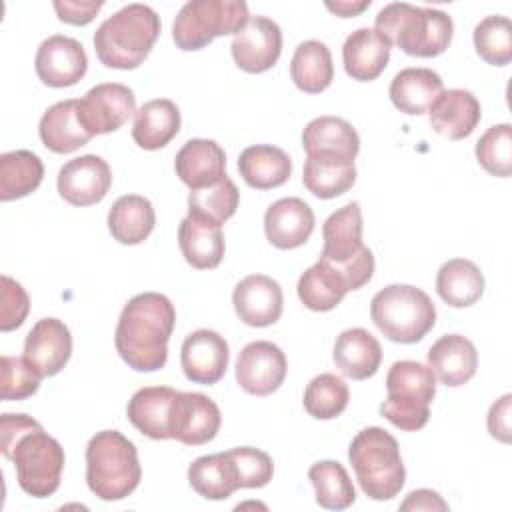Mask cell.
<instances>
[{"mask_svg":"<svg viewBox=\"0 0 512 512\" xmlns=\"http://www.w3.org/2000/svg\"><path fill=\"white\" fill-rule=\"evenodd\" d=\"M176 324L174 304L160 292L132 296L118 318L114 344L136 372H156L168 360V340Z\"/></svg>","mask_w":512,"mask_h":512,"instance_id":"cell-1","label":"cell"},{"mask_svg":"<svg viewBox=\"0 0 512 512\" xmlns=\"http://www.w3.org/2000/svg\"><path fill=\"white\" fill-rule=\"evenodd\" d=\"M160 36V16L146 4H128L94 32V50L106 68L134 70Z\"/></svg>","mask_w":512,"mask_h":512,"instance_id":"cell-2","label":"cell"},{"mask_svg":"<svg viewBox=\"0 0 512 512\" xmlns=\"http://www.w3.org/2000/svg\"><path fill=\"white\" fill-rule=\"evenodd\" d=\"M374 30L408 56L432 58L450 46L454 24L442 10L392 2L378 12Z\"/></svg>","mask_w":512,"mask_h":512,"instance_id":"cell-3","label":"cell"},{"mask_svg":"<svg viewBox=\"0 0 512 512\" xmlns=\"http://www.w3.org/2000/svg\"><path fill=\"white\" fill-rule=\"evenodd\" d=\"M142 478L138 450L118 430L96 432L86 446V484L100 500L130 496Z\"/></svg>","mask_w":512,"mask_h":512,"instance_id":"cell-4","label":"cell"},{"mask_svg":"<svg viewBox=\"0 0 512 512\" xmlns=\"http://www.w3.org/2000/svg\"><path fill=\"white\" fill-rule=\"evenodd\" d=\"M362 492L372 500H390L404 486L406 470L396 438L384 428L370 426L360 430L348 448Z\"/></svg>","mask_w":512,"mask_h":512,"instance_id":"cell-5","label":"cell"},{"mask_svg":"<svg viewBox=\"0 0 512 512\" xmlns=\"http://www.w3.org/2000/svg\"><path fill=\"white\" fill-rule=\"evenodd\" d=\"M370 316L376 328L392 342H420L436 324L430 296L410 284H390L374 294Z\"/></svg>","mask_w":512,"mask_h":512,"instance_id":"cell-6","label":"cell"},{"mask_svg":"<svg viewBox=\"0 0 512 512\" xmlns=\"http://www.w3.org/2000/svg\"><path fill=\"white\" fill-rule=\"evenodd\" d=\"M386 400L380 414L400 430H422L430 420V402L436 394L434 372L416 360H398L386 374Z\"/></svg>","mask_w":512,"mask_h":512,"instance_id":"cell-7","label":"cell"},{"mask_svg":"<svg viewBox=\"0 0 512 512\" xmlns=\"http://www.w3.org/2000/svg\"><path fill=\"white\" fill-rule=\"evenodd\" d=\"M362 228V210L358 202H348L338 208L322 226L324 248L320 260H326L340 270L350 290L362 288L374 274V254L362 242Z\"/></svg>","mask_w":512,"mask_h":512,"instance_id":"cell-8","label":"cell"},{"mask_svg":"<svg viewBox=\"0 0 512 512\" xmlns=\"http://www.w3.org/2000/svg\"><path fill=\"white\" fill-rule=\"evenodd\" d=\"M248 18V4L242 0H190L172 24V38L184 52L202 50L216 36L236 34Z\"/></svg>","mask_w":512,"mask_h":512,"instance_id":"cell-9","label":"cell"},{"mask_svg":"<svg viewBox=\"0 0 512 512\" xmlns=\"http://www.w3.org/2000/svg\"><path fill=\"white\" fill-rule=\"evenodd\" d=\"M8 460L14 462L18 486L26 494L46 498L58 490L66 456L60 442L48 436L42 424L24 432L16 440Z\"/></svg>","mask_w":512,"mask_h":512,"instance_id":"cell-10","label":"cell"},{"mask_svg":"<svg viewBox=\"0 0 512 512\" xmlns=\"http://www.w3.org/2000/svg\"><path fill=\"white\" fill-rule=\"evenodd\" d=\"M132 114H136V96L120 82L96 84L78 100V118L92 136L122 128Z\"/></svg>","mask_w":512,"mask_h":512,"instance_id":"cell-11","label":"cell"},{"mask_svg":"<svg viewBox=\"0 0 512 512\" xmlns=\"http://www.w3.org/2000/svg\"><path fill=\"white\" fill-rule=\"evenodd\" d=\"M288 362L280 346L268 340L246 344L236 360V382L252 396L276 392L286 378Z\"/></svg>","mask_w":512,"mask_h":512,"instance_id":"cell-12","label":"cell"},{"mask_svg":"<svg viewBox=\"0 0 512 512\" xmlns=\"http://www.w3.org/2000/svg\"><path fill=\"white\" fill-rule=\"evenodd\" d=\"M236 66L250 74L270 70L282 52V30L266 16H250L230 44Z\"/></svg>","mask_w":512,"mask_h":512,"instance_id":"cell-13","label":"cell"},{"mask_svg":"<svg viewBox=\"0 0 512 512\" xmlns=\"http://www.w3.org/2000/svg\"><path fill=\"white\" fill-rule=\"evenodd\" d=\"M222 424L220 408L212 398L200 392H176L170 410V438L200 446L210 442Z\"/></svg>","mask_w":512,"mask_h":512,"instance_id":"cell-14","label":"cell"},{"mask_svg":"<svg viewBox=\"0 0 512 512\" xmlns=\"http://www.w3.org/2000/svg\"><path fill=\"white\" fill-rule=\"evenodd\" d=\"M34 68L42 84L50 88H66L84 78L88 56L76 38L54 34L38 46Z\"/></svg>","mask_w":512,"mask_h":512,"instance_id":"cell-15","label":"cell"},{"mask_svg":"<svg viewBox=\"0 0 512 512\" xmlns=\"http://www.w3.org/2000/svg\"><path fill=\"white\" fill-rule=\"evenodd\" d=\"M58 194L72 206L98 204L112 186L108 162L96 154L68 160L58 172Z\"/></svg>","mask_w":512,"mask_h":512,"instance_id":"cell-16","label":"cell"},{"mask_svg":"<svg viewBox=\"0 0 512 512\" xmlns=\"http://www.w3.org/2000/svg\"><path fill=\"white\" fill-rule=\"evenodd\" d=\"M230 360V348L224 336L214 330L200 328L186 336L180 350V366L184 376L194 384H216L224 378Z\"/></svg>","mask_w":512,"mask_h":512,"instance_id":"cell-17","label":"cell"},{"mask_svg":"<svg viewBox=\"0 0 512 512\" xmlns=\"http://www.w3.org/2000/svg\"><path fill=\"white\" fill-rule=\"evenodd\" d=\"M70 354L72 336L58 318L38 320L24 340V358L42 378L58 374L68 364Z\"/></svg>","mask_w":512,"mask_h":512,"instance_id":"cell-18","label":"cell"},{"mask_svg":"<svg viewBox=\"0 0 512 512\" xmlns=\"http://www.w3.org/2000/svg\"><path fill=\"white\" fill-rule=\"evenodd\" d=\"M232 304L244 324L264 328L280 320L284 296L280 284L270 276L250 274L236 284Z\"/></svg>","mask_w":512,"mask_h":512,"instance_id":"cell-19","label":"cell"},{"mask_svg":"<svg viewBox=\"0 0 512 512\" xmlns=\"http://www.w3.org/2000/svg\"><path fill=\"white\" fill-rule=\"evenodd\" d=\"M264 232L280 250L298 248L314 232V212L302 198H280L264 214Z\"/></svg>","mask_w":512,"mask_h":512,"instance_id":"cell-20","label":"cell"},{"mask_svg":"<svg viewBox=\"0 0 512 512\" xmlns=\"http://www.w3.org/2000/svg\"><path fill=\"white\" fill-rule=\"evenodd\" d=\"M430 126L448 140H462L474 132L482 118L478 98L464 88L444 90L428 110Z\"/></svg>","mask_w":512,"mask_h":512,"instance_id":"cell-21","label":"cell"},{"mask_svg":"<svg viewBox=\"0 0 512 512\" xmlns=\"http://www.w3.org/2000/svg\"><path fill=\"white\" fill-rule=\"evenodd\" d=\"M174 170L190 190L206 188L226 178V154L214 140L192 138L178 150Z\"/></svg>","mask_w":512,"mask_h":512,"instance_id":"cell-22","label":"cell"},{"mask_svg":"<svg viewBox=\"0 0 512 512\" xmlns=\"http://www.w3.org/2000/svg\"><path fill=\"white\" fill-rule=\"evenodd\" d=\"M306 156H324L354 162L360 152V136L356 128L338 116H318L306 124L302 132Z\"/></svg>","mask_w":512,"mask_h":512,"instance_id":"cell-23","label":"cell"},{"mask_svg":"<svg viewBox=\"0 0 512 512\" xmlns=\"http://www.w3.org/2000/svg\"><path fill=\"white\" fill-rule=\"evenodd\" d=\"M428 368L442 384L462 386L476 374V346L462 334H444L428 350Z\"/></svg>","mask_w":512,"mask_h":512,"instance_id":"cell-24","label":"cell"},{"mask_svg":"<svg viewBox=\"0 0 512 512\" xmlns=\"http://www.w3.org/2000/svg\"><path fill=\"white\" fill-rule=\"evenodd\" d=\"M390 44L372 28L354 30L342 46L344 70L352 80H376L390 60Z\"/></svg>","mask_w":512,"mask_h":512,"instance_id":"cell-25","label":"cell"},{"mask_svg":"<svg viewBox=\"0 0 512 512\" xmlns=\"http://www.w3.org/2000/svg\"><path fill=\"white\" fill-rule=\"evenodd\" d=\"M176 392L170 386H144L134 392L126 408L132 426L152 440H168L170 410Z\"/></svg>","mask_w":512,"mask_h":512,"instance_id":"cell-26","label":"cell"},{"mask_svg":"<svg viewBox=\"0 0 512 512\" xmlns=\"http://www.w3.org/2000/svg\"><path fill=\"white\" fill-rule=\"evenodd\" d=\"M38 134L42 144L56 154H70L92 138L78 118V100H60L52 104L40 118Z\"/></svg>","mask_w":512,"mask_h":512,"instance_id":"cell-27","label":"cell"},{"mask_svg":"<svg viewBox=\"0 0 512 512\" xmlns=\"http://www.w3.org/2000/svg\"><path fill=\"white\" fill-rule=\"evenodd\" d=\"M388 92L400 112L420 116L428 112L444 92V82L440 74L430 68H404L392 78Z\"/></svg>","mask_w":512,"mask_h":512,"instance_id":"cell-28","label":"cell"},{"mask_svg":"<svg viewBox=\"0 0 512 512\" xmlns=\"http://www.w3.org/2000/svg\"><path fill=\"white\" fill-rule=\"evenodd\" d=\"M332 356L344 376L352 380H366L380 368L382 346L368 330L348 328L336 338Z\"/></svg>","mask_w":512,"mask_h":512,"instance_id":"cell-29","label":"cell"},{"mask_svg":"<svg viewBox=\"0 0 512 512\" xmlns=\"http://www.w3.org/2000/svg\"><path fill=\"white\" fill-rule=\"evenodd\" d=\"M178 246L184 260L196 270H212L224 258L222 226L186 216L178 226Z\"/></svg>","mask_w":512,"mask_h":512,"instance_id":"cell-30","label":"cell"},{"mask_svg":"<svg viewBox=\"0 0 512 512\" xmlns=\"http://www.w3.org/2000/svg\"><path fill=\"white\" fill-rule=\"evenodd\" d=\"M180 132V110L168 98L142 104L134 114L132 138L144 150L164 148Z\"/></svg>","mask_w":512,"mask_h":512,"instance_id":"cell-31","label":"cell"},{"mask_svg":"<svg viewBox=\"0 0 512 512\" xmlns=\"http://www.w3.org/2000/svg\"><path fill=\"white\" fill-rule=\"evenodd\" d=\"M238 170L244 182L256 190L282 186L292 174L290 156L272 144H256L242 150Z\"/></svg>","mask_w":512,"mask_h":512,"instance_id":"cell-32","label":"cell"},{"mask_svg":"<svg viewBox=\"0 0 512 512\" xmlns=\"http://www.w3.org/2000/svg\"><path fill=\"white\" fill-rule=\"evenodd\" d=\"M156 224V212L148 198L140 194L120 196L108 212V230L120 244L134 246L144 242Z\"/></svg>","mask_w":512,"mask_h":512,"instance_id":"cell-33","label":"cell"},{"mask_svg":"<svg viewBox=\"0 0 512 512\" xmlns=\"http://www.w3.org/2000/svg\"><path fill=\"white\" fill-rule=\"evenodd\" d=\"M188 482L208 500H226L240 488L238 470L228 450L196 458L188 466Z\"/></svg>","mask_w":512,"mask_h":512,"instance_id":"cell-34","label":"cell"},{"mask_svg":"<svg viewBox=\"0 0 512 512\" xmlns=\"http://www.w3.org/2000/svg\"><path fill=\"white\" fill-rule=\"evenodd\" d=\"M296 290L300 302L314 312H328L336 308L350 292L342 272L320 258L314 266L302 272Z\"/></svg>","mask_w":512,"mask_h":512,"instance_id":"cell-35","label":"cell"},{"mask_svg":"<svg viewBox=\"0 0 512 512\" xmlns=\"http://www.w3.org/2000/svg\"><path fill=\"white\" fill-rule=\"evenodd\" d=\"M436 292L452 308H466L480 300L484 276L480 268L466 258L444 262L436 274Z\"/></svg>","mask_w":512,"mask_h":512,"instance_id":"cell-36","label":"cell"},{"mask_svg":"<svg viewBox=\"0 0 512 512\" xmlns=\"http://www.w3.org/2000/svg\"><path fill=\"white\" fill-rule=\"evenodd\" d=\"M290 76L306 94L324 92L334 80V64L328 46L320 40L298 44L290 62Z\"/></svg>","mask_w":512,"mask_h":512,"instance_id":"cell-37","label":"cell"},{"mask_svg":"<svg viewBox=\"0 0 512 512\" xmlns=\"http://www.w3.org/2000/svg\"><path fill=\"white\" fill-rule=\"evenodd\" d=\"M302 182L316 198L330 200L348 192L356 182V166L348 160L308 156L304 162Z\"/></svg>","mask_w":512,"mask_h":512,"instance_id":"cell-38","label":"cell"},{"mask_svg":"<svg viewBox=\"0 0 512 512\" xmlns=\"http://www.w3.org/2000/svg\"><path fill=\"white\" fill-rule=\"evenodd\" d=\"M44 178L42 160L30 150H12L0 156V200L10 202L34 192Z\"/></svg>","mask_w":512,"mask_h":512,"instance_id":"cell-39","label":"cell"},{"mask_svg":"<svg viewBox=\"0 0 512 512\" xmlns=\"http://www.w3.org/2000/svg\"><path fill=\"white\" fill-rule=\"evenodd\" d=\"M308 480L314 486L318 506L326 510H344L356 500L354 484L346 468L336 460H320L312 464Z\"/></svg>","mask_w":512,"mask_h":512,"instance_id":"cell-40","label":"cell"},{"mask_svg":"<svg viewBox=\"0 0 512 512\" xmlns=\"http://www.w3.org/2000/svg\"><path fill=\"white\" fill-rule=\"evenodd\" d=\"M238 202H240V192L236 184L226 176L224 180L212 186L190 190L188 214L198 220L222 226L226 220L234 216Z\"/></svg>","mask_w":512,"mask_h":512,"instance_id":"cell-41","label":"cell"},{"mask_svg":"<svg viewBox=\"0 0 512 512\" xmlns=\"http://www.w3.org/2000/svg\"><path fill=\"white\" fill-rule=\"evenodd\" d=\"M350 400L348 384L332 374L324 372L312 378L304 390V410L316 420H332L340 416Z\"/></svg>","mask_w":512,"mask_h":512,"instance_id":"cell-42","label":"cell"},{"mask_svg":"<svg viewBox=\"0 0 512 512\" xmlns=\"http://www.w3.org/2000/svg\"><path fill=\"white\" fill-rule=\"evenodd\" d=\"M476 54L492 66H506L512 60V24L506 16H486L474 28Z\"/></svg>","mask_w":512,"mask_h":512,"instance_id":"cell-43","label":"cell"},{"mask_svg":"<svg viewBox=\"0 0 512 512\" xmlns=\"http://www.w3.org/2000/svg\"><path fill=\"white\" fill-rule=\"evenodd\" d=\"M476 160L488 174L508 178L512 174V126H490L476 142Z\"/></svg>","mask_w":512,"mask_h":512,"instance_id":"cell-44","label":"cell"},{"mask_svg":"<svg viewBox=\"0 0 512 512\" xmlns=\"http://www.w3.org/2000/svg\"><path fill=\"white\" fill-rule=\"evenodd\" d=\"M2 380H0V398L2 400H24L38 392L40 374L18 356H2Z\"/></svg>","mask_w":512,"mask_h":512,"instance_id":"cell-45","label":"cell"},{"mask_svg":"<svg viewBox=\"0 0 512 512\" xmlns=\"http://www.w3.org/2000/svg\"><path fill=\"white\" fill-rule=\"evenodd\" d=\"M228 454L236 464L240 488H262L272 480L274 464L266 452L252 446H238L228 450Z\"/></svg>","mask_w":512,"mask_h":512,"instance_id":"cell-46","label":"cell"},{"mask_svg":"<svg viewBox=\"0 0 512 512\" xmlns=\"http://www.w3.org/2000/svg\"><path fill=\"white\" fill-rule=\"evenodd\" d=\"M30 298L20 282L2 274L0 278V330L10 332L26 320Z\"/></svg>","mask_w":512,"mask_h":512,"instance_id":"cell-47","label":"cell"},{"mask_svg":"<svg viewBox=\"0 0 512 512\" xmlns=\"http://www.w3.org/2000/svg\"><path fill=\"white\" fill-rule=\"evenodd\" d=\"M54 10L58 14L60 22L72 24V26H86L94 20V16L100 12L104 2H72V0H56Z\"/></svg>","mask_w":512,"mask_h":512,"instance_id":"cell-48","label":"cell"},{"mask_svg":"<svg viewBox=\"0 0 512 512\" xmlns=\"http://www.w3.org/2000/svg\"><path fill=\"white\" fill-rule=\"evenodd\" d=\"M510 402L512 396L504 394L490 406L488 412V432L492 438L508 444L510 442Z\"/></svg>","mask_w":512,"mask_h":512,"instance_id":"cell-49","label":"cell"},{"mask_svg":"<svg viewBox=\"0 0 512 512\" xmlns=\"http://www.w3.org/2000/svg\"><path fill=\"white\" fill-rule=\"evenodd\" d=\"M400 510H448V504L434 490L420 488L412 490L400 504Z\"/></svg>","mask_w":512,"mask_h":512,"instance_id":"cell-50","label":"cell"},{"mask_svg":"<svg viewBox=\"0 0 512 512\" xmlns=\"http://www.w3.org/2000/svg\"><path fill=\"white\" fill-rule=\"evenodd\" d=\"M368 6H370V0H362V2H346V0H342V2H336V4L334 2H326V8L330 12H334L336 16H340V18L356 16V14L364 12Z\"/></svg>","mask_w":512,"mask_h":512,"instance_id":"cell-51","label":"cell"}]
</instances>
